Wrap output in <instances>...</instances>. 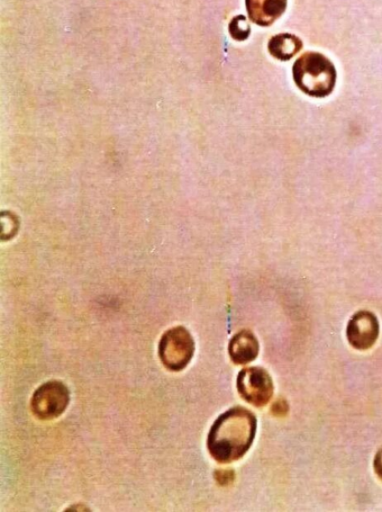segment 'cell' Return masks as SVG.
<instances>
[{
	"mask_svg": "<svg viewBox=\"0 0 382 512\" xmlns=\"http://www.w3.org/2000/svg\"><path fill=\"white\" fill-rule=\"evenodd\" d=\"M159 356L170 371L178 372L189 364L195 353V341L183 327L171 328L163 335L159 343Z\"/></svg>",
	"mask_w": 382,
	"mask_h": 512,
	"instance_id": "obj_3",
	"label": "cell"
},
{
	"mask_svg": "<svg viewBox=\"0 0 382 512\" xmlns=\"http://www.w3.org/2000/svg\"><path fill=\"white\" fill-rule=\"evenodd\" d=\"M69 391L59 382L44 383L33 394L32 408L34 415L41 419L59 418L68 406Z\"/></svg>",
	"mask_w": 382,
	"mask_h": 512,
	"instance_id": "obj_4",
	"label": "cell"
},
{
	"mask_svg": "<svg viewBox=\"0 0 382 512\" xmlns=\"http://www.w3.org/2000/svg\"><path fill=\"white\" fill-rule=\"evenodd\" d=\"M375 471L379 476V479L382 480V448L377 454V456L375 458Z\"/></svg>",
	"mask_w": 382,
	"mask_h": 512,
	"instance_id": "obj_12",
	"label": "cell"
},
{
	"mask_svg": "<svg viewBox=\"0 0 382 512\" xmlns=\"http://www.w3.org/2000/svg\"><path fill=\"white\" fill-rule=\"evenodd\" d=\"M229 349L234 364H247L257 358L259 352V345L258 339L250 331L242 330L231 340Z\"/></svg>",
	"mask_w": 382,
	"mask_h": 512,
	"instance_id": "obj_8",
	"label": "cell"
},
{
	"mask_svg": "<svg viewBox=\"0 0 382 512\" xmlns=\"http://www.w3.org/2000/svg\"><path fill=\"white\" fill-rule=\"evenodd\" d=\"M257 418L243 408H233L216 419L207 438L209 453L221 463L240 460L256 436Z\"/></svg>",
	"mask_w": 382,
	"mask_h": 512,
	"instance_id": "obj_1",
	"label": "cell"
},
{
	"mask_svg": "<svg viewBox=\"0 0 382 512\" xmlns=\"http://www.w3.org/2000/svg\"><path fill=\"white\" fill-rule=\"evenodd\" d=\"M276 410H277V415H285L287 411V404L283 400L277 401L274 406V411Z\"/></svg>",
	"mask_w": 382,
	"mask_h": 512,
	"instance_id": "obj_13",
	"label": "cell"
},
{
	"mask_svg": "<svg viewBox=\"0 0 382 512\" xmlns=\"http://www.w3.org/2000/svg\"><path fill=\"white\" fill-rule=\"evenodd\" d=\"M238 390L245 400L257 408L267 406L274 395L270 376L260 367L244 368L238 377Z\"/></svg>",
	"mask_w": 382,
	"mask_h": 512,
	"instance_id": "obj_5",
	"label": "cell"
},
{
	"mask_svg": "<svg viewBox=\"0 0 382 512\" xmlns=\"http://www.w3.org/2000/svg\"><path fill=\"white\" fill-rule=\"evenodd\" d=\"M216 480L220 481L222 484L229 483L232 481V475H233V472H216Z\"/></svg>",
	"mask_w": 382,
	"mask_h": 512,
	"instance_id": "obj_11",
	"label": "cell"
},
{
	"mask_svg": "<svg viewBox=\"0 0 382 512\" xmlns=\"http://www.w3.org/2000/svg\"><path fill=\"white\" fill-rule=\"evenodd\" d=\"M230 33L235 40H245L250 34V26L245 16H235L230 23Z\"/></svg>",
	"mask_w": 382,
	"mask_h": 512,
	"instance_id": "obj_10",
	"label": "cell"
},
{
	"mask_svg": "<svg viewBox=\"0 0 382 512\" xmlns=\"http://www.w3.org/2000/svg\"><path fill=\"white\" fill-rule=\"evenodd\" d=\"M293 73L297 87L309 96L325 97L333 92L336 70L322 53H305L296 61Z\"/></svg>",
	"mask_w": 382,
	"mask_h": 512,
	"instance_id": "obj_2",
	"label": "cell"
},
{
	"mask_svg": "<svg viewBox=\"0 0 382 512\" xmlns=\"http://www.w3.org/2000/svg\"><path fill=\"white\" fill-rule=\"evenodd\" d=\"M378 335L379 323L374 313L359 311L349 322L348 339L354 348H370L376 344Z\"/></svg>",
	"mask_w": 382,
	"mask_h": 512,
	"instance_id": "obj_6",
	"label": "cell"
},
{
	"mask_svg": "<svg viewBox=\"0 0 382 512\" xmlns=\"http://www.w3.org/2000/svg\"><path fill=\"white\" fill-rule=\"evenodd\" d=\"M250 19L259 26H269L286 10L287 0H245Z\"/></svg>",
	"mask_w": 382,
	"mask_h": 512,
	"instance_id": "obj_7",
	"label": "cell"
},
{
	"mask_svg": "<svg viewBox=\"0 0 382 512\" xmlns=\"http://www.w3.org/2000/svg\"><path fill=\"white\" fill-rule=\"evenodd\" d=\"M304 47L296 35L283 33L276 35L268 42V51L277 59L287 61L293 58Z\"/></svg>",
	"mask_w": 382,
	"mask_h": 512,
	"instance_id": "obj_9",
	"label": "cell"
}]
</instances>
